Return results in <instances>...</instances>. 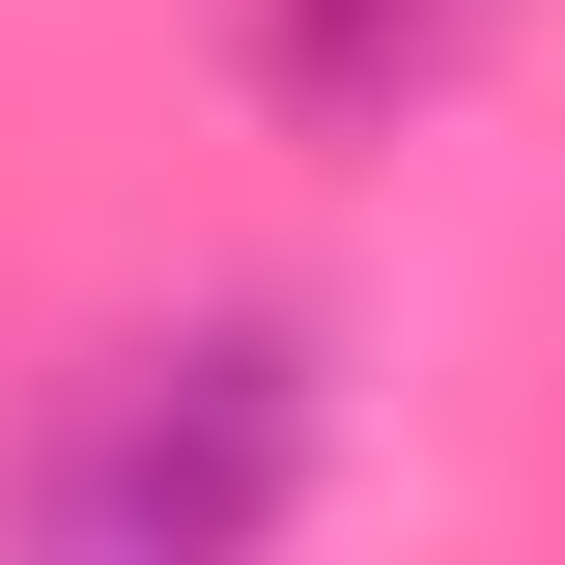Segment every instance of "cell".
I'll return each instance as SVG.
<instances>
[{"instance_id":"6da1fadb","label":"cell","mask_w":565,"mask_h":565,"mask_svg":"<svg viewBox=\"0 0 565 565\" xmlns=\"http://www.w3.org/2000/svg\"><path fill=\"white\" fill-rule=\"evenodd\" d=\"M311 452H340V340H311L282 282H199V311H141V340L57 396L29 565H282Z\"/></svg>"},{"instance_id":"7a4b0ae2","label":"cell","mask_w":565,"mask_h":565,"mask_svg":"<svg viewBox=\"0 0 565 565\" xmlns=\"http://www.w3.org/2000/svg\"><path fill=\"white\" fill-rule=\"evenodd\" d=\"M481 57H509V0H226V85L282 141H424Z\"/></svg>"}]
</instances>
